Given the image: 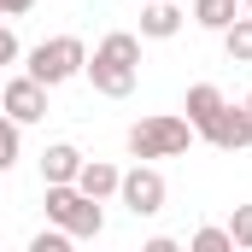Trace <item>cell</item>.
<instances>
[{
    "mask_svg": "<svg viewBox=\"0 0 252 252\" xmlns=\"http://www.w3.org/2000/svg\"><path fill=\"white\" fill-rule=\"evenodd\" d=\"M82 76L94 82V94H106V100H129V94H135V82H141V35L112 30V35L88 53Z\"/></svg>",
    "mask_w": 252,
    "mask_h": 252,
    "instance_id": "cell-1",
    "label": "cell"
},
{
    "mask_svg": "<svg viewBox=\"0 0 252 252\" xmlns=\"http://www.w3.org/2000/svg\"><path fill=\"white\" fill-rule=\"evenodd\" d=\"M47 223L70 229V241H100V235H106L100 199H88L76 182H47Z\"/></svg>",
    "mask_w": 252,
    "mask_h": 252,
    "instance_id": "cell-2",
    "label": "cell"
},
{
    "mask_svg": "<svg viewBox=\"0 0 252 252\" xmlns=\"http://www.w3.org/2000/svg\"><path fill=\"white\" fill-rule=\"evenodd\" d=\"M193 147V124L176 112H158V118H141L129 129V153L135 158H182Z\"/></svg>",
    "mask_w": 252,
    "mask_h": 252,
    "instance_id": "cell-3",
    "label": "cell"
},
{
    "mask_svg": "<svg viewBox=\"0 0 252 252\" xmlns=\"http://www.w3.org/2000/svg\"><path fill=\"white\" fill-rule=\"evenodd\" d=\"M82 64H88V47H82L76 35H53V41L30 47V76H35L41 88H59L70 76H82Z\"/></svg>",
    "mask_w": 252,
    "mask_h": 252,
    "instance_id": "cell-4",
    "label": "cell"
},
{
    "mask_svg": "<svg viewBox=\"0 0 252 252\" xmlns=\"http://www.w3.org/2000/svg\"><path fill=\"white\" fill-rule=\"evenodd\" d=\"M164 176L147 164V158H135V170H124V182H118V199L129 205V217H158L164 211Z\"/></svg>",
    "mask_w": 252,
    "mask_h": 252,
    "instance_id": "cell-5",
    "label": "cell"
},
{
    "mask_svg": "<svg viewBox=\"0 0 252 252\" xmlns=\"http://www.w3.org/2000/svg\"><path fill=\"white\" fill-rule=\"evenodd\" d=\"M199 135H205L211 147H223V153H247V147H252V112H247V100H241V106H229V100H223V106H217V118L199 129Z\"/></svg>",
    "mask_w": 252,
    "mask_h": 252,
    "instance_id": "cell-6",
    "label": "cell"
},
{
    "mask_svg": "<svg viewBox=\"0 0 252 252\" xmlns=\"http://www.w3.org/2000/svg\"><path fill=\"white\" fill-rule=\"evenodd\" d=\"M0 112H6L12 124H41V118H47V88H41L30 70H24V76H12V82H6Z\"/></svg>",
    "mask_w": 252,
    "mask_h": 252,
    "instance_id": "cell-7",
    "label": "cell"
},
{
    "mask_svg": "<svg viewBox=\"0 0 252 252\" xmlns=\"http://www.w3.org/2000/svg\"><path fill=\"white\" fill-rule=\"evenodd\" d=\"M118 182H124V170L112 158H82V170H76V188L88 193V199H112Z\"/></svg>",
    "mask_w": 252,
    "mask_h": 252,
    "instance_id": "cell-8",
    "label": "cell"
},
{
    "mask_svg": "<svg viewBox=\"0 0 252 252\" xmlns=\"http://www.w3.org/2000/svg\"><path fill=\"white\" fill-rule=\"evenodd\" d=\"M176 30H182V6L176 0H147L141 6V35L147 41H170Z\"/></svg>",
    "mask_w": 252,
    "mask_h": 252,
    "instance_id": "cell-9",
    "label": "cell"
},
{
    "mask_svg": "<svg viewBox=\"0 0 252 252\" xmlns=\"http://www.w3.org/2000/svg\"><path fill=\"white\" fill-rule=\"evenodd\" d=\"M76 170H82V153H76L70 141H53V147L41 153V188H47V182H76Z\"/></svg>",
    "mask_w": 252,
    "mask_h": 252,
    "instance_id": "cell-10",
    "label": "cell"
},
{
    "mask_svg": "<svg viewBox=\"0 0 252 252\" xmlns=\"http://www.w3.org/2000/svg\"><path fill=\"white\" fill-rule=\"evenodd\" d=\"M217 106H223V88H211V82H193L188 88V100H182V112H188V124H193V135L217 118Z\"/></svg>",
    "mask_w": 252,
    "mask_h": 252,
    "instance_id": "cell-11",
    "label": "cell"
},
{
    "mask_svg": "<svg viewBox=\"0 0 252 252\" xmlns=\"http://www.w3.org/2000/svg\"><path fill=\"white\" fill-rule=\"evenodd\" d=\"M235 18H241V12H235V0H193V24H199V30H211V35H223Z\"/></svg>",
    "mask_w": 252,
    "mask_h": 252,
    "instance_id": "cell-12",
    "label": "cell"
},
{
    "mask_svg": "<svg viewBox=\"0 0 252 252\" xmlns=\"http://www.w3.org/2000/svg\"><path fill=\"white\" fill-rule=\"evenodd\" d=\"M223 53H229V64H252V18L247 12L223 30Z\"/></svg>",
    "mask_w": 252,
    "mask_h": 252,
    "instance_id": "cell-13",
    "label": "cell"
},
{
    "mask_svg": "<svg viewBox=\"0 0 252 252\" xmlns=\"http://www.w3.org/2000/svg\"><path fill=\"white\" fill-rule=\"evenodd\" d=\"M18 158H24V124H12V118L0 112V176H6Z\"/></svg>",
    "mask_w": 252,
    "mask_h": 252,
    "instance_id": "cell-14",
    "label": "cell"
},
{
    "mask_svg": "<svg viewBox=\"0 0 252 252\" xmlns=\"http://www.w3.org/2000/svg\"><path fill=\"white\" fill-rule=\"evenodd\" d=\"M193 252H235V241H229V229H217V223H205V229H193Z\"/></svg>",
    "mask_w": 252,
    "mask_h": 252,
    "instance_id": "cell-15",
    "label": "cell"
},
{
    "mask_svg": "<svg viewBox=\"0 0 252 252\" xmlns=\"http://www.w3.org/2000/svg\"><path fill=\"white\" fill-rule=\"evenodd\" d=\"M70 247V229H59V223H47L41 235H30V252H64Z\"/></svg>",
    "mask_w": 252,
    "mask_h": 252,
    "instance_id": "cell-16",
    "label": "cell"
},
{
    "mask_svg": "<svg viewBox=\"0 0 252 252\" xmlns=\"http://www.w3.org/2000/svg\"><path fill=\"white\" fill-rule=\"evenodd\" d=\"M229 241L241 252H252V205H235V217H229Z\"/></svg>",
    "mask_w": 252,
    "mask_h": 252,
    "instance_id": "cell-17",
    "label": "cell"
},
{
    "mask_svg": "<svg viewBox=\"0 0 252 252\" xmlns=\"http://www.w3.org/2000/svg\"><path fill=\"white\" fill-rule=\"evenodd\" d=\"M12 59H18V35L0 24V64H12Z\"/></svg>",
    "mask_w": 252,
    "mask_h": 252,
    "instance_id": "cell-18",
    "label": "cell"
},
{
    "mask_svg": "<svg viewBox=\"0 0 252 252\" xmlns=\"http://www.w3.org/2000/svg\"><path fill=\"white\" fill-rule=\"evenodd\" d=\"M30 6H35V0H0V18H24Z\"/></svg>",
    "mask_w": 252,
    "mask_h": 252,
    "instance_id": "cell-19",
    "label": "cell"
},
{
    "mask_svg": "<svg viewBox=\"0 0 252 252\" xmlns=\"http://www.w3.org/2000/svg\"><path fill=\"white\" fill-rule=\"evenodd\" d=\"M247 112H252V94H247Z\"/></svg>",
    "mask_w": 252,
    "mask_h": 252,
    "instance_id": "cell-20",
    "label": "cell"
},
{
    "mask_svg": "<svg viewBox=\"0 0 252 252\" xmlns=\"http://www.w3.org/2000/svg\"><path fill=\"white\" fill-rule=\"evenodd\" d=\"M247 18H252V0H247Z\"/></svg>",
    "mask_w": 252,
    "mask_h": 252,
    "instance_id": "cell-21",
    "label": "cell"
}]
</instances>
